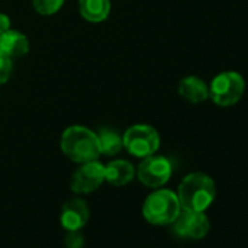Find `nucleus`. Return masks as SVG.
Segmentation results:
<instances>
[{
  "instance_id": "16",
  "label": "nucleus",
  "mask_w": 248,
  "mask_h": 248,
  "mask_svg": "<svg viewBox=\"0 0 248 248\" xmlns=\"http://www.w3.org/2000/svg\"><path fill=\"white\" fill-rule=\"evenodd\" d=\"M12 70H14L12 59H9L3 53H0V85L6 83L11 79Z\"/></svg>"
},
{
  "instance_id": "5",
  "label": "nucleus",
  "mask_w": 248,
  "mask_h": 248,
  "mask_svg": "<svg viewBox=\"0 0 248 248\" xmlns=\"http://www.w3.org/2000/svg\"><path fill=\"white\" fill-rule=\"evenodd\" d=\"M244 91V78L236 72L228 70L213 78L209 85V98L219 107H231L242 98Z\"/></svg>"
},
{
  "instance_id": "4",
  "label": "nucleus",
  "mask_w": 248,
  "mask_h": 248,
  "mask_svg": "<svg viewBox=\"0 0 248 248\" xmlns=\"http://www.w3.org/2000/svg\"><path fill=\"white\" fill-rule=\"evenodd\" d=\"M161 138L149 124H135L123 133V148L136 158H146L158 152Z\"/></svg>"
},
{
  "instance_id": "7",
  "label": "nucleus",
  "mask_w": 248,
  "mask_h": 248,
  "mask_svg": "<svg viewBox=\"0 0 248 248\" xmlns=\"http://www.w3.org/2000/svg\"><path fill=\"white\" fill-rule=\"evenodd\" d=\"M105 181V165L98 159L80 164L73 172L70 180V188L76 194H89L98 190Z\"/></svg>"
},
{
  "instance_id": "18",
  "label": "nucleus",
  "mask_w": 248,
  "mask_h": 248,
  "mask_svg": "<svg viewBox=\"0 0 248 248\" xmlns=\"http://www.w3.org/2000/svg\"><path fill=\"white\" fill-rule=\"evenodd\" d=\"M11 30V18L6 14H0V35Z\"/></svg>"
},
{
  "instance_id": "1",
  "label": "nucleus",
  "mask_w": 248,
  "mask_h": 248,
  "mask_svg": "<svg viewBox=\"0 0 248 248\" xmlns=\"http://www.w3.org/2000/svg\"><path fill=\"white\" fill-rule=\"evenodd\" d=\"M177 197L183 210L204 212L216 197L215 181L204 172H191L180 183Z\"/></svg>"
},
{
  "instance_id": "8",
  "label": "nucleus",
  "mask_w": 248,
  "mask_h": 248,
  "mask_svg": "<svg viewBox=\"0 0 248 248\" xmlns=\"http://www.w3.org/2000/svg\"><path fill=\"white\" fill-rule=\"evenodd\" d=\"M171 225L175 235L188 239H202L209 233L210 229V222L204 212H191L183 209Z\"/></svg>"
},
{
  "instance_id": "17",
  "label": "nucleus",
  "mask_w": 248,
  "mask_h": 248,
  "mask_svg": "<svg viewBox=\"0 0 248 248\" xmlns=\"http://www.w3.org/2000/svg\"><path fill=\"white\" fill-rule=\"evenodd\" d=\"M66 248H83L85 245V236L79 231H67V235L64 238Z\"/></svg>"
},
{
  "instance_id": "9",
  "label": "nucleus",
  "mask_w": 248,
  "mask_h": 248,
  "mask_svg": "<svg viewBox=\"0 0 248 248\" xmlns=\"http://www.w3.org/2000/svg\"><path fill=\"white\" fill-rule=\"evenodd\" d=\"M89 219V207L83 199H70L62 207L60 222L66 231H80Z\"/></svg>"
},
{
  "instance_id": "14",
  "label": "nucleus",
  "mask_w": 248,
  "mask_h": 248,
  "mask_svg": "<svg viewBox=\"0 0 248 248\" xmlns=\"http://www.w3.org/2000/svg\"><path fill=\"white\" fill-rule=\"evenodd\" d=\"M98 143L101 155L105 156H115L121 152L123 148V135H118L112 129H101L98 133Z\"/></svg>"
},
{
  "instance_id": "6",
  "label": "nucleus",
  "mask_w": 248,
  "mask_h": 248,
  "mask_svg": "<svg viewBox=\"0 0 248 248\" xmlns=\"http://www.w3.org/2000/svg\"><path fill=\"white\" fill-rule=\"evenodd\" d=\"M139 181L149 188H161L172 175V164L161 155H151L142 159L136 170Z\"/></svg>"
},
{
  "instance_id": "10",
  "label": "nucleus",
  "mask_w": 248,
  "mask_h": 248,
  "mask_svg": "<svg viewBox=\"0 0 248 248\" xmlns=\"http://www.w3.org/2000/svg\"><path fill=\"white\" fill-rule=\"evenodd\" d=\"M30 51V41L25 34L16 30H9L0 35V53L9 59H18Z\"/></svg>"
},
{
  "instance_id": "11",
  "label": "nucleus",
  "mask_w": 248,
  "mask_h": 248,
  "mask_svg": "<svg viewBox=\"0 0 248 248\" xmlns=\"http://www.w3.org/2000/svg\"><path fill=\"white\" fill-rule=\"evenodd\" d=\"M136 177V170L132 162L126 159L111 161L105 167V181L114 187L127 186Z\"/></svg>"
},
{
  "instance_id": "3",
  "label": "nucleus",
  "mask_w": 248,
  "mask_h": 248,
  "mask_svg": "<svg viewBox=\"0 0 248 248\" xmlns=\"http://www.w3.org/2000/svg\"><path fill=\"white\" fill-rule=\"evenodd\" d=\"M180 212L181 206L177 193L167 188H158L151 193L142 206L143 217L152 225H171Z\"/></svg>"
},
{
  "instance_id": "2",
  "label": "nucleus",
  "mask_w": 248,
  "mask_h": 248,
  "mask_svg": "<svg viewBox=\"0 0 248 248\" xmlns=\"http://www.w3.org/2000/svg\"><path fill=\"white\" fill-rule=\"evenodd\" d=\"M60 149L64 156L76 164L95 161L101 156L96 133L79 124L67 127L62 133Z\"/></svg>"
},
{
  "instance_id": "13",
  "label": "nucleus",
  "mask_w": 248,
  "mask_h": 248,
  "mask_svg": "<svg viewBox=\"0 0 248 248\" xmlns=\"http://www.w3.org/2000/svg\"><path fill=\"white\" fill-rule=\"evenodd\" d=\"M78 6L80 16L92 24H99L105 21L111 12L109 0H79Z\"/></svg>"
},
{
  "instance_id": "15",
  "label": "nucleus",
  "mask_w": 248,
  "mask_h": 248,
  "mask_svg": "<svg viewBox=\"0 0 248 248\" xmlns=\"http://www.w3.org/2000/svg\"><path fill=\"white\" fill-rule=\"evenodd\" d=\"M64 5V0H32V8L41 16H51L57 14Z\"/></svg>"
},
{
  "instance_id": "12",
  "label": "nucleus",
  "mask_w": 248,
  "mask_h": 248,
  "mask_svg": "<svg viewBox=\"0 0 248 248\" xmlns=\"http://www.w3.org/2000/svg\"><path fill=\"white\" fill-rule=\"evenodd\" d=\"M178 93L191 104H200L209 98V86L197 76H187L180 80Z\"/></svg>"
}]
</instances>
